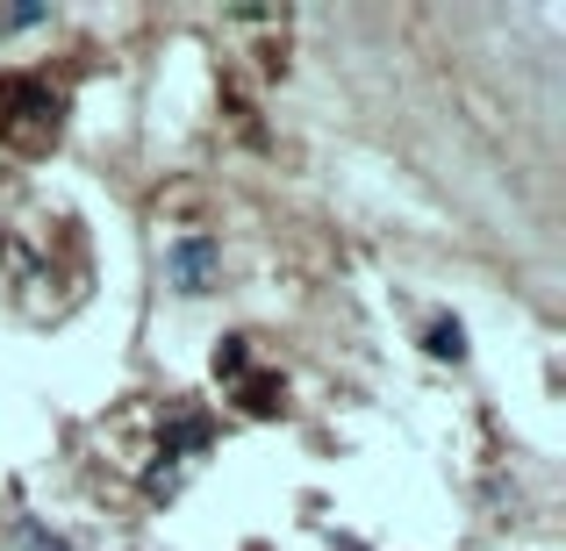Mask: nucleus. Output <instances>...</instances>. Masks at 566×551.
<instances>
[{"label": "nucleus", "mask_w": 566, "mask_h": 551, "mask_svg": "<svg viewBox=\"0 0 566 551\" xmlns=\"http://www.w3.org/2000/svg\"><path fill=\"white\" fill-rule=\"evenodd\" d=\"M201 273H208V244H180V279L193 287Z\"/></svg>", "instance_id": "f257e3e1"}, {"label": "nucleus", "mask_w": 566, "mask_h": 551, "mask_svg": "<svg viewBox=\"0 0 566 551\" xmlns=\"http://www.w3.org/2000/svg\"><path fill=\"white\" fill-rule=\"evenodd\" d=\"M430 351H444V359H459V351H467V337H459L452 322H438V330H430Z\"/></svg>", "instance_id": "f03ea898"}, {"label": "nucleus", "mask_w": 566, "mask_h": 551, "mask_svg": "<svg viewBox=\"0 0 566 551\" xmlns=\"http://www.w3.org/2000/svg\"><path fill=\"white\" fill-rule=\"evenodd\" d=\"M0 29H8V14H0Z\"/></svg>", "instance_id": "7ed1b4c3"}]
</instances>
